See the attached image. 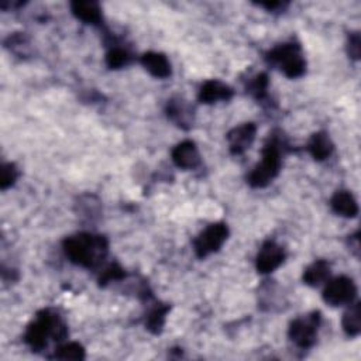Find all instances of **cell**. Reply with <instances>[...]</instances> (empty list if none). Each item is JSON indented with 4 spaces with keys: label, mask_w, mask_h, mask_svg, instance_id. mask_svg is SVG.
Instances as JSON below:
<instances>
[{
    "label": "cell",
    "mask_w": 361,
    "mask_h": 361,
    "mask_svg": "<svg viewBox=\"0 0 361 361\" xmlns=\"http://www.w3.org/2000/svg\"><path fill=\"white\" fill-rule=\"evenodd\" d=\"M267 62L279 68L288 78H301L306 71L302 48L297 42L281 44L267 53Z\"/></svg>",
    "instance_id": "obj_4"
},
{
    "label": "cell",
    "mask_w": 361,
    "mask_h": 361,
    "mask_svg": "<svg viewBox=\"0 0 361 361\" xmlns=\"http://www.w3.org/2000/svg\"><path fill=\"white\" fill-rule=\"evenodd\" d=\"M125 278H126V271L120 267L117 262H112L106 269L102 270L99 277V284L105 286L113 281H122Z\"/></svg>",
    "instance_id": "obj_25"
},
{
    "label": "cell",
    "mask_w": 361,
    "mask_h": 361,
    "mask_svg": "<svg viewBox=\"0 0 361 361\" xmlns=\"http://www.w3.org/2000/svg\"><path fill=\"white\" fill-rule=\"evenodd\" d=\"M141 64L154 78L165 79L171 77V64L161 53H146L141 57Z\"/></svg>",
    "instance_id": "obj_13"
},
{
    "label": "cell",
    "mask_w": 361,
    "mask_h": 361,
    "mask_svg": "<svg viewBox=\"0 0 361 361\" xmlns=\"http://www.w3.org/2000/svg\"><path fill=\"white\" fill-rule=\"evenodd\" d=\"M330 206L334 213L343 218H356L358 214V205L354 197L347 190H338L330 199Z\"/></svg>",
    "instance_id": "obj_15"
},
{
    "label": "cell",
    "mask_w": 361,
    "mask_h": 361,
    "mask_svg": "<svg viewBox=\"0 0 361 361\" xmlns=\"http://www.w3.org/2000/svg\"><path fill=\"white\" fill-rule=\"evenodd\" d=\"M361 41H360V34L358 33H351L347 40V53L353 60H360L361 54Z\"/></svg>",
    "instance_id": "obj_27"
},
{
    "label": "cell",
    "mask_w": 361,
    "mask_h": 361,
    "mask_svg": "<svg viewBox=\"0 0 361 361\" xmlns=\"http://www.w3.org/2000/svg\"><path fill=\"white\" fill-rule=\"evenodd\" d=\"M173 161L178 168L182 170H195L201 164V154L197 147V144L190 140H185L179 142L173 150Z\"/></svg>",
    "instance_id": "obj_11"
},
{
    "label": "cell",
    "mask_w": 361,
    "mask_h": 361,
    "mask_svg": "<svg viewBox=\"0 0 361 361\" xmlns=\"http://www.w3.org/2000/svg\"><path fill=\"white\" fill-rule=\"evenodd\" d=\"M168 312H170V306L158 303L157 301H153L151 306L147 312V316H146V327L151 333L160 334L164 329L165 318H166Z\"/></svg>",
    "instance_id": "obj_18"
},
{
    "label": "cell",
    "mask_w": 361,
    "mask_h": 361,
    "mask_svg": "<svg viewBox=\"0 0 361 361\" xmlns=\"http://www.w3.org/2000/svg\"><path fill=\"white\" fill-rule=\"evenodd\" d=\"M133 61L132 53L125 47H112L108 55H106V64L110 69H120L127 66Z\"/></svg>",
    "instance_id": "obj_20"
},
{
    "label": "cell",
    "mask_w": 361,
    "mask_h": 361,
    "mask_svg": "<svg viewBox=\"0 0 361 361\" xmlns=\"http://www.w3.org/2000/svg\"><path fill=\"white\" fill-rule=\"evenodd\" d=\"M261 8H266L267 10L270 12H278V10H284L285 9V3H281V2H271V3H260Z\"/></svg>",
    "instance_id": "obj_29"
},
{
    "label": "cell",
    "mask_w": 361,
    "mask_h": 361,
    "mask_svg": "<svg viewBox=\"0 0 361 361\" xmlns=\"http://www.w3.org/2000/svg\"><path fill=\"white\" fill-rule=\"evenodd\" d=\"M66 336L68 327L58 312L54 309H42L37 314L36 321L29 325L24 334V342L33 349V351H40L50 342H64Z\"/></svg>",
    "instance_id": "obj_2"
},
{
    "label": "cell",
    "mask_w": 361,
    "mask_h": 361,
    "mask_svg": "<svg viewBox=\"0 0 361 361\" xmlns=\"http://www.w3.org/2000/svg\"><path fill=\"white\" fill-rule=\"evenodd\" d=\"M284 141L273 136L261 151V161L254 166V170L247 177V182L253 188L269 186L279 174L282 166Z\"/></svg>",
    "instance_id": "obj_3"
},
{
    "label": "cell",
    "mask_w": 361,
    "mask_h": 361,
    "mask_svg": "<svg viewBox=\"0 0 361 361\" xmlns=\"http://www.w3.org/2000/svg\"><path fill=\"white\" fill-rule=\"evenodd\" d=\"M71 10L74 16L88 24H93V26H101L102 24V10L99 3L96 2H72Z\"/></svg>",
    "instance_id": "obj_14"
},
{
    "label": "cell",
    "mask_w": 361,
    "mask_h": 361,
    "mask_svg": "<svg viewBox=\"0 0 361 361\" xmlns=\"http://www.w3.org/2000/svg\"><path fill=\"white\" fill-rule=\"evenodd\" d=\"M166 116L182 130H189L194 126V108H192L185 99L182 98H173L166 103Z\"/></svg>",
    "instance_id": "obj_10"
},
{
    "label": "cell",
    "mask_w": 361,
    "mask_h": 361,
    "mask_svg": "<svg viewBox=\"0 0 361 361\" xmlns=\"http://www.w3.org/2000/svg\"><path fill=\"white\" fill-rule=\"evenodd\" d=\"M321 321H322V315L318 310L295 319L291 323L290 330H288V336H290L291 342L302 350L310 349L318 340Z\"/></svg>",
    "instance_id": "obj_5"
},
{
    "label": "cell",
    "mask_w": 361,
    "mask_h": 361,
    "mask_svg": "<svg viewBox=\"0 0 361 361\" xmlns=\"http://www.w3.org/2000/svg\"><path fill=\"white\" fill-rule=\"evenodd\" d=\"M308 150L316 161H325L332 155L334 146L327 133L318 132L312 136L308 144Z\"/></svg>",
    "instance_id": "obj_16"
},
{
    "label": "cell",
    "mask_w": 361,
    "mask_h": 361,
    "mask_svg": "<svg viewBox=\"0 0 361 361\" xmlns=\"http://www.w3.org/2000/svg\"><path fill=\"white\" fill-rule=\"evenodd\" d=\"M357 297V286L349 277H336L327 279L323 290V301L330 306H343L354 302Z\"/></svg>",
    "instance_id": "obj_7"
},
{
    "label": "cell",
    "mask_w": 361,
    "mask_h": 361,
    "mask_svg": "<svg viewBox=\"0 0 361 361\" xmlns=\"http://www.w3.org/2000/svg\"><path fill=\"white\" fill-rule=\"evenodd\" d=\"M64 251L71 262L84 269H96L106 260L109 243L105 236L78 233L64 240Z\"/></svg>",
    "instance_id": "obj_1"
},
{
    "label": "cell",
    "mask_w": 361,
    "mask_h": 361,
    "mask_svg": "<svg viewBox=\"0 0 361 361\" xmlns=\"http://www.w3.org/2000/svg\"><path fill=\"white\" fill-rule=\"evenodd\" d=\"M78 206H79L78 213L82 216V218H88L90 221H93L95 218H98L99 213H101V202L92 195L82 197L79 199Z\"/></svg>",
    "instance_id": "obj_24"
},
{
    "label": "cell",
    "mask_w": 361,
    "mask_h": 361,
    "mask_svg": "<svg viewBox=\"0 0 361 361\" xmlns=\"http://www.w3.org/2000/svg\"><path fill=\"white\" fill-rule=\"evenodd\" d=\"M229 237V229L225 223H213L208 226L195 240L194 250L197 257L206 258L208 256L219 251Z\"/></svg>",
    "instance_id": "obj_6"
},
{
    "label": "cell",
    "mask_w": 361,
    "mask_h": 361,
    "mask_svg": "<svg viewBox=\"0 0 361 361\" xmlns=\"http://www.w3.org/2000/svg\"><path fill=\"white\" fill-rule=\"evenodd\" d=\"M6 47L9 50L18 55V57H27L30 54V41L27 38V36H24V33H16L13 36H10L6 40Z\"/></svg>",
    "instance_id": "obj_22"
},
{
    "label": "cell",
    "mask_w": 361,
    "mask_h": 361,
    "mask_svg": "<svg viewBox=\"0 0 361 361\" xmlns=\"http://www.w3.org/2000/svg\"><path fill=\"white\" fill-rule=\"evenodd\" d=\"M233 89L221 81H206L199 90V101L205 105L227 102L233 98Z\"/></svg>",
    "instance_id": "obj_12"
},
{
    "label": "cell",
    "mask_w": 361,
    "mask_h": 361,
    "mask_svg": "<svg viewBox=\"0 0 361 361\" xmlns=\"http://www.w3.org/2000/svg\"><path fill=\"white\" fill-rule=\"evenodd\" d=\"M17 178H18V170L14 164L6 162L2 165V170H0V188L5 190L13 186Z\"/></svg>",
    "instance_id": "obj_26"
},
{
    "label": "cell",
    "mask_w": 361,
    "mask_h": 361,
    "mask_svg": "<svg viewBox=\"0 0 361 361\" xmlns=\"http://www.w3.org/2000/svg\"><path fill=\"white\" fill-rule=\"evenodd\" d=\"M257 127L254 123H245L242 126H237L227 134L229 149L233 155L245 154L256 140Z\"/></svg>",
    "instance_id": "obj_9"
},
{
    "label": "cell",
    "mask_w": 361,
    "mask_h": 361,
    "mask_svg": "<svg viewBox=\"0 0 361 361\" xmlns=\"http://www.w3.org/2000/svg\"><path fill=\"white\" fill-rule=\"evenodd\" d=\"M269 77L267 74L256 75L247 85V92L253 96L254 99L264 102L269 98Z\"/></svg>",
    "instance_id": "obj_21"
},
{
    "label": "cell",
    "mask_w": 361,
    "mask_h": 361,
    "mask_svg": "<svg viewBox=\"0 0 361 361\" xmlns=\"http://www.w3.org/2000/svg\"><path fill=\"white\" fill-rule=\"evenodd\" d=\"M285 261V250L273 240L264 243L257 254L256 267L260 274H271L282 266Z\"/></svg>",
    "instance_id": "obj_8"
},
{
    "label": "cell",
    "mask_w": 361,
    "mask_h": 361,
    "mask_svg": "<svg viewBox=\"0 0 361 361\" xmlns=\"http://www.w3.org/2000/svg\"><path fill=\"white\" fill-rule=\"evenodd\" d=\"M360 233L357 232L354 236H350V240H349V246H350V251L358 257L360 256V238H358Z\"/></svg>",
    "instance_id": "obj_28"
},
{
    "label": "cell",
    "mask_w": 361,
    "mask_h": 361,
    "mask_svg": "<svg viewBox=\"0 0 361 361\" xmlns=\"http://www.w3.org/2000/svg\"><path fill=\"white\" fill-rule=\"evenodd\" d=\"M330 277V264L325 260H316L303 271V282L309 286H319Z\"/></svg>",
    "instance_id": "obj_17"
},
{
    "label": "cell",
    "mask_w": 361,
    "mask_h": 361,
    "mask_svg": "<svg viewBox=\"0 0 361 361\" xmlns=\"http://www.w3.org/2000/svg\"><path fill=\"white\" fill-rule=\"evenodd\" d=\"M53 358L84 360L85 358V349L79 343H64L55 349Z\"/></svg>",
    "instance_id": "obj_23"
},
{
    "label": "cell",
    "mask_w": 361,
    "mask_h": 361,
    "mask_svg": "<svg viewBox=\"0 0 361 361\" xmlns=\"http://www.w3.org/2000/svg\"><path fill=\"white\" fill-rule=\"evenodd\" d=\"M343 330L350 338H357L361 332V308L358 302H351L343 315Z\"/></svg>",
    "instance_id": "obj_19"
}]
</instances>
